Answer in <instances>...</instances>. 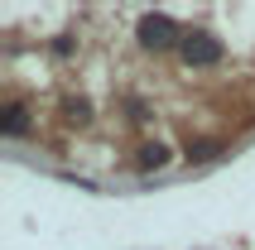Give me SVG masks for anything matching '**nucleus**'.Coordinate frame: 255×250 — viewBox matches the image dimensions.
I'll return each mask as SVG.
<instances>
[{"label": "nucleus", "instance_id": "2", "mask_svg": "<svg viewBox=\"0 0 255 250\" xmlns=\"http://www.w3.org/2000/svg\"><path fill=\"white\" fill-rule=\"evenodd\" d=\"M222 39H217L212 29H193V34H183V43H178V58H183L188 68H217L222 63Z\"/></svg>", "mask_w": 255, "mask_h": 250}, {"label": "nucleus", "instance_id": "3", "mask_svg": "<svg viewBox=\"0 0 255 250\" xmlns=\"http://www.w3.org/2000/svg\"><path fill=\"white\" fill-rule=\"evenodd\" d=\"M135 164H140L144 173L164 168V164H169V144H164V139H144V144H140V154H135Z\"/></svg>", "mask_w": 255, "mask_h": 250}, {"label": "nucleus", "instance_id": "6", "mask_svg": "<svg viewBox=\"0 0 255 250\" xmlns=\"http://www.w3.org/2000/svg\"><path fill=\"white\" fill-rule=\"evenodd\" d=\"M63 121H68V125H87V121H92V101H87V97H68V101H63Z\"/></svg>", "mask_w": 255, "mask_h": 250}, {"label": "nucleus", "instance_id": "4", "mask_svg": "<svg viewBox=\"0 0 255 250\" xmlns=\"http://www.w3.org/2000/svg\"><path fill=\"white\" fill-rule=\"evenodd\" d=\"M183 154H188V164L217 159V154H222V139H212V135H198V139H188V144H183Z\"/></svg>", "mask_w": 255, "mask_h": 250}, {"label": "nucleus", "instance_id": "1", "mask_svg": "<svg viewBox=\"0 0 255 250\" xmlns=\"http://www.w3.org/2000/svg\"><path fill=\"white\" fill-rule=\"evenodd\" d=\"M135 39H140L144 53H169V48H178V43H183V29H178V19H173V14L149 10L140 24H135Z\"/></svg>", "mask_w": 255, "mask_h": 250}, {"label": "nucleus", "instance_id": "5", "mask_svg": "<svg viewBox=\"0 0 255 250\" xmlns=\"http://www.w3.org/2000/svg\"><path fill=\"white\" fill-rule=\"evenodd\" d=\"M0 130H5V135H24V130H29V111L19 106V101H10V106H5V116H0Z\"/></svg>", "mask_w": 255, "mask_h": 250}]
</instances>
